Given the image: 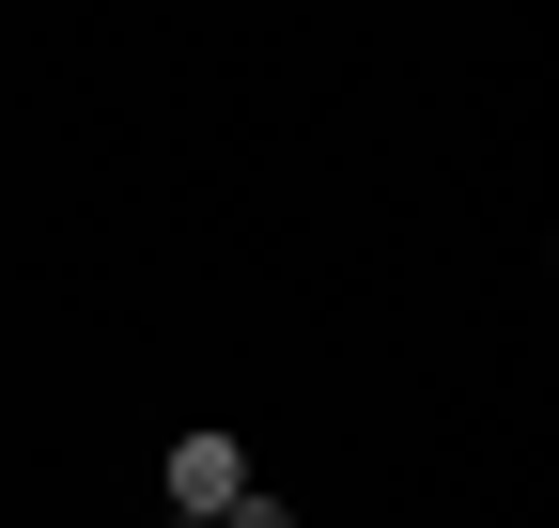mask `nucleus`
Segmentation results:
<instances>
[{"label": "nucleus", "mask_w": 559, "mask_h": 528, "mask_svg": "<svg viewBox=\"0 0 559 528\" xmlns=\"http://www.w3.org/2000/svg\"><path fill=\"white\" fill-rule=\"evenodd\" d=\"M218 528H296V513H280V497H264V482H249V497H234V513H218Z\"/></svg>", "instance_id": "2"}, {"label": "nucleus", "mask_w": 559, "mask_h": 528, "mask_svg": "<svg viewBox=\"0 0 559 528\" xmlns=\"http://www.w3.org/2000/svg\"><path fill=\"white\" fill-rule=\"evenodd\" d=\"M156 528H187V513H156Z\"/></svg>", "instance_id": "3"}, {"label": "nucleus", "mask_w": 559, "mask_h": 528, "mask_svg": "<svg viewBox=\"0 0 559 528\" xmlns=\"http://www.w3.org/2000/svg\"><path fill=\"white\" fill-rule=\"evenodd\" d=\"M234 497H249V451H234V435H171V513H187V528H218Z\"/></svg>", "instance_id": "1"}]
</instances>
